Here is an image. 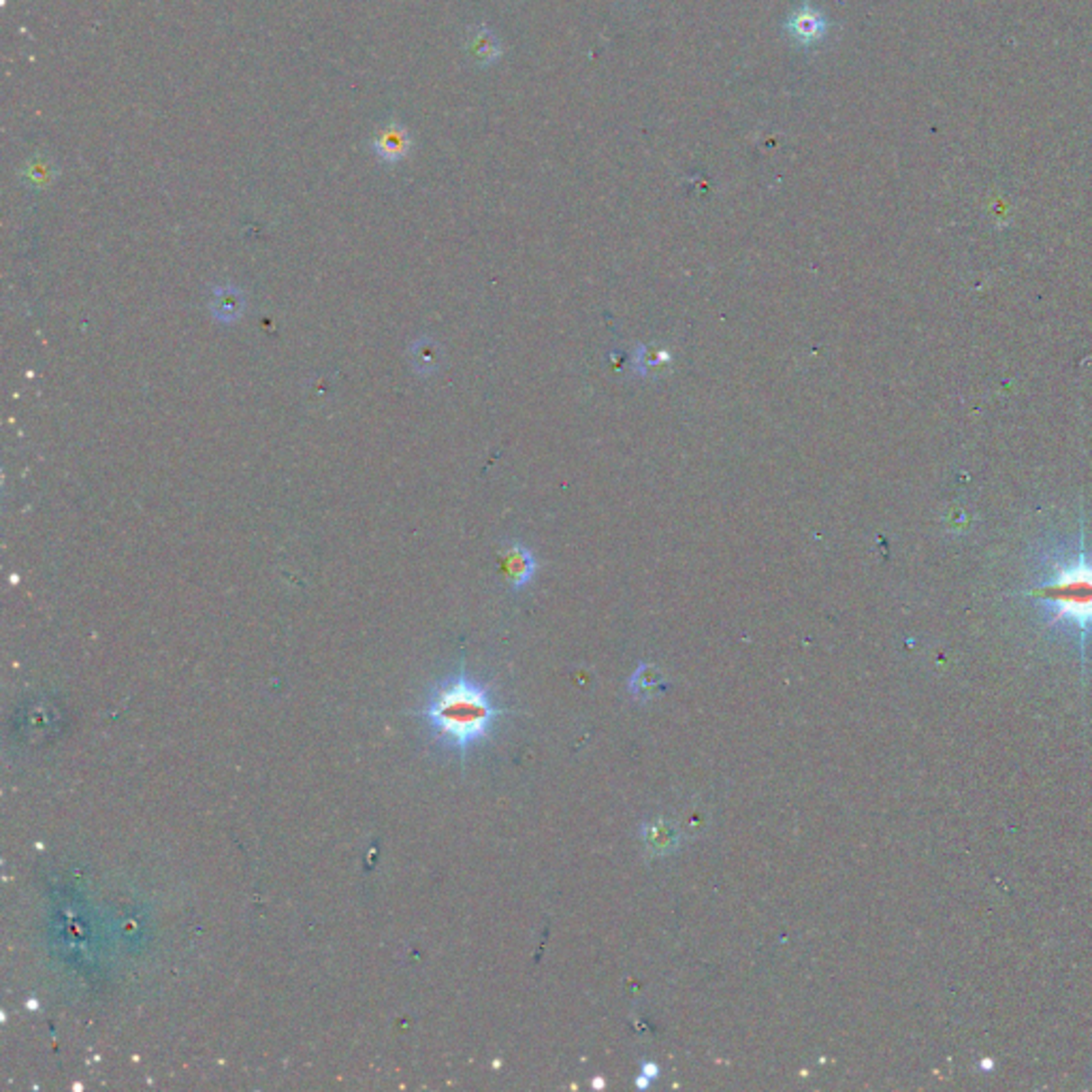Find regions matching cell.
<instances>
[{"instance_id":"cell-1","label":"cell","mask_w":1092,"mask_h":1092,"mask_svg":"<svg viewBox=\"0 0 1092 1092\" xmlns=\"http://www.w3.org/2000/svg\"><path fill=\"white\" fill-rule=\"evenodd\" d=\"M504 713L493 702L489 688L461 670L436 685L421 717L444 747L466 756L467 749L487 739L497 717Z\"/></svg>"},{"instance_id":"cell-2","label":"cell","mask_w":1092,"mask_h":1092,"mask_svg":"<svg viewBox=\"0 0 1092 1092\" xmlns=\"http://www.w3.org/2000/svg\"><path fill=\"white\" fill-rule=\"evenodd\" d=\"M1048 613L1052 626L1078 632L1079 647L1092 636V555L1084 545L1078 553L1052 564L1042 582L1026 591Z\"/></svg>"},{"instance_id":"cell-3","label":"cell","mask_w":1092,"mask_h":1092,"mask_svg":"<svg viewBox=\"0 0 1092 1092\" xmlns=\"http://www.w3.org/2000/svg\"><path fill=\"white\" fill-rule=\"evenodd\" d=\"M410 146V137L405 133V129L399 127V124H388L380 130L378 135H376L374 147L376 152H378L380 158L391 160V163H395V160L404 158L405 152H408Z\"/></svg>"},{"instance_id":"cell-4","label":"cell","mask_w":1092,"mask_h":1092,"mask_svg":"<svg viewBox=\"0 0 1092 1092\" xmlns=\"http://www.w3.org/2000/svg\"><path fill=\"white\" fill-rule=\"evenodd\" d=\"M643 840L655 856H668L679 848V834L661 820L643 823Z\"/></svg>"},{"instance_id":"cell-5","label":"cell","mask_w":1092,"mask_h":1092,"mask_svg":"<svg viewBox=\"0 0 1092 1092\" xmlns=\"http://www.w3.org/2000/svg\"><path fill=\"white\" fill-rule=\"evenodd\" d=\"M823 28H826V22H823L821 15H817L811 7H803L798 13H794V17H792L794 37L800 39V41H804V43H811V41H815V39H820Z\"/></svg>"},{"instance_id":"cell-6","label":"cell","mask_w":1092,"mask_h":1092,"mask_svg":"<svg viewBox=\"0 0 1092 1092\" xmlns=\"http://www.w3.org/2000/svg\"><path fill=\"white\" fill-rule=\"evenodd\" d=\"M657 688H661V677H660V672H657V668H653L651 664H643L636 672L632 674L630 691L634 697L649 700V697L657 691Z\"/></svg>"},{"instance_id":"cell-7","label":"cell","mask_w":1092,"mask_h":1092,"mask_svg":"<svg viewBox=\"0 0 1092 1092\" xmlns=\"http://www.w3.org/2000/svg\"><path fill=\"white\" fill-rule=\"evenodd\" d=\"M534 570H536L534 557H531L529 553H525L521 546H517V553L512 555V564H510V576L514 581V587H523L525 582L534 576Z\"/></svg>"},{"instance_id":"cell-8","label":"cell","mask_w":1092,"mask_h":1092,"mask_svg":"<svg viewBox=\"0 0 1092 1092\" xmlns=\"http://www.w3.org/2000/svg\"><path fill=\"white\" fill-rule=\"evenodd\" d=\"M640 1073H643V1076H647L649 1079H653V1078L660 1076V1067H657L655 1062H644L643 1069H640Z\"/></svg>"},{"instance_id":"cell-9","label":"cell","mask_w":1092,"mask_h":1092,"mask_svg":"<svg viewBox=\"0 0 1092 1092\" xmlns=\"http://www.w3.org/2000/svg\"><path fill=\"white\" fill-rule=\"evenodd\" d=\"M649 1084H651V1079L647 1076H643V1073H640L638 1079H636L638 1088H649Z\"/></svg>"}]
</instances>
